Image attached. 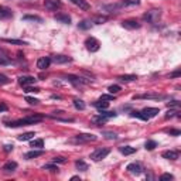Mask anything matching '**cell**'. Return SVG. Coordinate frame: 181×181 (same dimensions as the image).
<instances>
[{"mask_svg":"<svg viewBox=\"0 0 181 181\" xmlns=\"http://www.w3.org/2000/svg\"><path fill=\"white\" fill-rule=\"evenodd\" d=\"M43 120V116L41 115H33V116H27L24 119H20V120H16V122H10L7 126L10 127H19V126H27V125H34V123H38Z\"/></svg>","mask_w":181,"mask_h":181,"instance_id":"cell-1","label":"cell"},{"mask_svg":"<svg viewBox=\"0 0 181 181\" xmlns=\"http://www.w3.org/2000/svg\"><path fill=\"white\" fill-rule=\"evenodd\" d=\"M160 16H161V10L153 9V10H150V12H147V13L144 14L143 19L146 20V21H149V23H156V21H159Z\"/></svg>","mask_w":181,"mask_h":181,"instance_id":"cell-2","label":"cell"},{"mask_svg":"<svg viewBox=\"0 0 181 181\" xmlns=\"http://www.w3.org/2000/svg\"><path fill=\"white\" fill-rule=\"evenodd\" d=\"M109 153H110L109 149H96L93 153H90V159H92L93 161H101V160H104Z\"/></svg>","mask_w":181,"mask_h":181,"instance_id":"cell-3","label":"cell"},{"mask_svg":"<svg viewBox=\"0 0 181 181\" xmlns=\"http://www.w3.org/2000/svg\"><path fill=\"white\" fill-rule=\"evenodd\" d=\"M85 45H86V48H88V51L90 52H96L99 51V48H101V44H99V41L96 38H93V37H89V38L85 41Z\"/></svg>","mask_w":181,"mask_h":181,"instance_id":"cell-4","label":"cell"},{"mask_svg":"<svg viewBox=\"0 0 181 181\" xmlns=\"http://www.w3.org/2000/svg\"><path fill=\"white\" fill-rule=\"evenodd\" d=\"M126 170L129 171V173H132V174H142V171H143V167H142V164L140 163H130L129 166L126 167Z\"/></svg>","mask_w":181,"mask_h":181,"instance_id":"cell-5","label":"cell"},{"mask_svg":"<svg viewBox=\"0 0 181 181\" xmlns=\"http://www.w3.org/2000/svg\"><path fill=\"white\" fill-rule=\"evenodd\" d=\"M122 24H123V27H125V28H127V30H136V28H140V26H142L137 20H133V19L125 20Z\"/></svg>","mask_w":181,"mask_h":181,"instance_id":"cell-6","label":"cell"},{"mask_svg":"<svg viewBox=\"0 0 181 181\" xmlns=\"http://www.w3.org/2000/svg\"><path fill=\"white\" fill-rule=\"evenodd\" d=\"M50 64H51V58L50 57H41L37 61V68L41 70V71H44V70H47L50 67Z\"/></svg>","mask_w":181,"mask_h":181,"instance_id":"cell-7","label":"cell"},{"mask_svg":"<svg viewBox=\"0 0 181 181\" xmlns=\"http://www.w3.org/2000/svg\"><path fill=\"white\" fill-rule=\"evenodd\" d=\"M77 142H95L96 140V136L95 135H88V133H81L75 137Z\"/></svg>","mask_w":181,"mask_h":181,"instance_id":"cell-8","label":"cell"},{"mask_svg":"<svg viewBox=\"0 0 181 181\" xmlns=\"http://www.w3.org/2000/svg\"><path fill=\"white\" fill-rule=\"evenodd\" d=\"M44 6L48 10H57L61 7V1L59 0H44Z\"/></svg>","mask_w":181,"mask_h":181,"instance_id":"cell-9","label":"cell"},{"mask_svg":"<svg viewBox=\"0 0 181 181\" xmlns=\"http://www.w3.org/2000/svg\"><path fill=\"white\" fill-rule=\"evenodd\" d=\"M51 61L55 64H67V62H71L72 58L67 57V55H54V57H51Z\"/></svg>","mask_w":181,"mask_h":181,"instance_id":"cell-10","label":"cell"},{"mask_svg":"<svg viewBox=\"0 0 181 181\" xmlns=\"http://www.w3.org/2000/svg\"><path fill=\"white\" fill-rule=\"evenodd\" d=\"M163 159H167V160H177L178 159V151L175 150H167V151H163Z\"/></svg>","mask_w":181,"mask_h":181,"instance_id":"cell-11","label":"cell"},{"mask_svg":"<svg viewBox=\"0 0 181 181\" xmlns=\"http://www.w3.org/2000/svg\"><path fill=\"white\" fill-rule=\"evenodd\" d=\"M54 19L57 20V21H59V23H62V24H70V23H71V17H70L68 14H64V13L55 14Z\"/></svg>","mask_w":181,"mask_h":181,"instance_id":"cell-12","label":"cell"},{"mask_svg":"<svg viewBox=\"0 0 181 181\" xmlns=\"http://www.w3.org/2000/svg\"><path fill=\"white\" fill-rule=\"evenodd\" d=\"M35 81H37V79L34 77H20L19 78V84L23 85V86H28V85L34 84Z\"/></svg>","mask_w":181,"mask_h":181,"instance_id":"cell-13","label":"cell"},{"mask_svg":"<svg viewBox=\"0 0 181 181\" xmlns=\"http://www.w3.org/2000/svg\"><path fill=\"white\" fill-rule=\"evenodd\" d=\"M71 1L75 4V6L79 7V9H82V10H89L90 9L89 3H88L86 0H71Z\"/></svg>","mask_w":181,"mask_h":181,"instance_id":"cell-14","label":"cell"},{"mask_svg":"<svg viewBox=\"0 0 181 181\" xmlns=\"http://www.w3.org/2000/svg\"><path fill=\"white\" fill-rule=\"evenodd\" d=\"M44 154V151L40 149V150H34L33 149L31 151H27L26 154H24V157L26 159H35V157H40V156H43Z\"/></svg>","mask_w":181,"mask_h":181,"instance_id":"cell-15","label":"cell"},{"mask_svg":"<svg viewBox=\"0 0 181 181\" xmlns=\"http://www.w3.org/2000/svg\"><path fill=\"white\" fill-rule=\"evenodd\" d=\"M143 113H144V115H146V116L149 117H154V116H157V113H159V112H160V110L157 109V108H146V109L144 110H142Z\"/></svg>","mask_w":181,"mask_h":181,"instance_id":"cell-16","label":"cell"},{"mask_svg":"<svg viewBox=\"0 0 181 181\" xmlns=\"http://www.w3.org/2000/svg\"><path fill=\"white\" fill-rule=\"evenodd\" d=\"M12 16H13V13H12L10 9L0 6V19H7V17H12Z\"/></svg>","mask_w":181,"mask_h":181,"instance_id":"cell-17","label":"cell"},{"mask_svg":"<svg viewBox=\"0 0 181 181\" xmlns=\"http://www.w3.org/2000/svg\"><path fill=\"white\" fill-rule=\"evenodd\" d=\"M108 106H109V102H108V101H104V99H99L98 102H95V108L99 110L108 109Z\"/></svg>","mask_w":181,"mask_h":181,"instance_id":"cell-18","label":"cell"},{"mask_svg":"<svg viewBox=\"0 0 181 181\" xmlns=\"http://www.w3.org/2000/svg\"><path fill=\"white\" fill-rule=\"evenodd\" d=\"M120 153L122 154H125V156H130V154H133L136 151V149L135 147H130V146H123V147H120Z\"/></svg>","mask_w":181,"mask_h":181,"instance_id":"cell-19","label":"cell"},{"mask_svg":"<svg viewBox=\"0 0 181 181\" xmlns=\"http://www.w3.org/2000/svg\"><path fill=\"white\" fill-rule=\"evenodd\" d=\"M17 168V163L16 161H7L4 166H3V170L4 171H14Z\"/></svg>","mask_w":181,"mask_h":181,"instance_id":"cell-20","label":"cell"},{"mask_svg":"<svg viewBox=\"0 0 181 181\" xmlns=\"http://www.w3.org/2000/svg\"><path fill=\"white\" fill-rule=\"evenodd\" d=\"M106 120H108V117H105L104 115H101V113H99L98 116H93V117H92V122L96 123V125H102V123H105Z\"/></svg>","mask_w":181,"mask_h":181,"instance_id":"cell-21","label":"cell"},{"mask_svg":"<svg viewBox=\"0 0 181 181\" xmlns=\"http://www.w3.org/2000/svg\"><path fill=\"white\" fill-rule=\"evenodd\" d=\"M24 21H35V23H43V19L38 17V16H23V19Z\"/></svg>","mask_w":181,"mask_h":181,"instance_id":"cell-22","label":"cell"},{"mask_svg":"<svg viewBox=\"0 0 181 181\" xmlns=\"http://www.w3.org/2000/svg\"><path fill=\"white\" fill-rule=\"evenodd\" d=\"M74 106H75L78 110H84L85 108H86L85 102L84 101H81V99H74Z\"/></svg>","mask_w":181,"mask_h":181,"instance_id":"cell-23","label":"cell"},{"mask_svg":"<svg viewBox=\"0 0 181 181\" xmlns=\"http://www.w3.org/2000/svg\"><path fill=\"white\" fill-rule=\"evenodd\" d=\"M130 115H132L133 117H139V119H142V120H149V117L146 116L143 112H139V110H133Z\"/></svg>","mask_w":181,"mask_h":181,"instance_id":"cell-24","label":"cell"},{"mask_svg":"<svg viewBox=\"0 0 181 181\" xmlns=\"http://www.w3.org/2000/svg\"><path fill=\"white\" fill-rule=\"evenodd\" d=\"M31 147L33 149H43V147H44V142H43V139H37V140L31 142Z\"/></svg>","mask_w":181,"mask_h":181,"instance_id":"cell-25","label":"cell"},{"mask_svg":"<svg viewBox=\"0 0 181 181\" xmlns=\"http://www.w3.org/2000/svg\"><path fill=\"white\" fill-rule=\"evenodd\" d=\"M75 166H77L78 170H81V171H86L88 170V164L85 161H82V160H78V161H75Z\"/></svg>","mask_w":181,"mask_h":181,"instance_id":"cell-26","label":"cell"},{"mask_svg":"<svg viewBox=\"0 0 181 181\" xmlns=\"http://www.w3.org/2000/svg\"><path fill=\"white\" fill-rule=\"evenodd\" d=\"M33 136H34V132H27V133H24V135L19 136V140L20 142H26V140L33 139Z\"/></svg>","mask_w":181,"mask_h":181,"instance_id":"cell-27","label":"cell"},{"mask_svg":"<svg viewBox=\"0 0 181 181\" xmlns=\"http://www.w3.org/2000/svg\"><path fill=\"white\" fill-rule=\"evenodd\" d=\"M119 81H123V82H130V81H135L136 79V75H120V77L117 78Z\"/></svg>","mask_w":181,"mask_h":181,"instance_id":"cell-28","label":"cell"},{"mask_svg":"<svg viewBox=\"0 0 181 181\" xmlns=\"http://www.w3.org/2000/svg\"><path fill=\"white\" fill-rule=\"evenodd\" d=\"M137 99H159V98H161L160 95H156V93H147V95H139V96H136Z\"/></svg>","mask_w":181,"mask_h":181,"instance_id":"cell-29","label":"cell"},{"mask_svg":"<svg viewBox=\"0 0 181 181\" xmlns=\"http://www.w3.org/2000/svg\"><path fill=\"white\" fill-rule=\"evenodd\" d=\"M90 27H92V21H89V20H84L79 23V28H82V30H88Z\"/></svg>","mask_w":181,"mask_h":181,"instance_id":"cell-30","label":"cell"},{"mask_svg":"<svg viewBox=\"0 0 181 181\" xmlns=\"http://www.w3.org/2000/svg\"><path fill=\"white\" fill-rule=\"evenodd\" d=\"M4 43H9V44H16V45H26L24 41H20V40H12V38H6L3 40Z\"/></svg>","mask_w":181,"mask_h":181,"instance_id":"cell-31","label":"cell"},{"mask_svg":"<svg viewBox=\"0 0 181 181\" xmlns=\"http://www.w3.org/2000/svg\"><path fill=\"white\" fill-rule=\"evenodd\" d=\"M120 89H122V88H120L119 85H110L109 88H108V90H109V92L112 93V95H115V93H117V92H119Z\"/></svg>","mask_w":181,"mask_h":181,"instance_id":"cell-32","label":"cell"},{"mask_svg":"<svg viewBox=\"0 0 181 181\" xmlns=\"http://www.w3.org/2000/svg\"><path fill=\"white\" fill-rule=\"evenodd\" d=\"M102 135H104L106 139H109V140H115V139H117V135L116 133H112V132H104Z\"/></svg>","mask_w":181,"mask_h":181,"instance_id":"cell-33","label":"cell"},{"mask_svg":"<svg viewBox=\"0 0 181 181\" xmlns=\"http://www.w3.org/2000/svg\"><path fill=\"white\" fill-rule=\"evenodd\" d=\"M101 115H104L105 117L110 119V117H115V116H116V112H106V110H101Z\"/></svg>","mask_w":181,"mask_h":181,"instance_id":"cell-34","label":"cell"},{"mask_svg":"<svg viewBox=\"0 0 181 181\" xmlns=\"http://www.w3.org/2000/svg\"><path fill=\"white\" fill-rule=\"evenodd\" d=\"M157 147V143L154 142V140H149V142L146 143V149L147 150H153Z\"/></svg>","mask_w":181,"mask_h":181,"instance_id":"cell-35","label":"cell"},{"mask_svg":"<svg viewBox=\"0 0 181 181\" xmlns=\"http://www.w3.org/2000/svg\"><path fill=\"white\" fill-rule=\"evenodd\" d=\"M123 7L125 6H129V4H139V0H123L120 3Z\"/></svg>","mask_w":181,"mask_h":181,"instance_id":"cell-36","label":"cell"},{"mask_svg":"<svg viewBox=\"0 0 181 181\" xmlns=\"http://www.w3.org/2000/svg\"><path fill=\"white\" fill-rule=\"evenodd\" d=\"M43 170H50V171H58V167H55L54 164H45V166H43Z\"/></svg>","mask_w":181,"mask_h":181,"instance_id":"cell-37","label":"cell"},{"mask_svg":"<svg viewBox=\"0 0 181 181\" xmlns=\"http://www.w3.org/2000/svg\"><path fill=\"white\" fill-rule=\"evenodd\" d=\"M10 82V79L6 77V75H3V74H0V85H6Z\"/></svg>","mask_w":181,"mask_h":181,"instance_id":"cell-38","label":"cell"},{"mask_svg":"<svg viewBox=\"0 0 181 181\" xmlns=\"http://www.w3.org/2000/svg\"><path fill=\"white\" fill-rule=\"evenodd\" d=\"M26 101L28 102L30 105H37L40 102L38 99H35V98H30V96H26Z\"/></svg>","mask_w":181,"mask_h":181,"instance_id":"cell-39","label":"cell"},{"mask_svg":"<svg viewBox=\"0 0 181 181\" xmlns=\"http://www.w3.org/2000/svg\"><path fill=\"white\" fill-rule=\"evenodd\" d=\"M173 178H174V177H173V175L171 174H168V173H166V174H163L161 177H160V180L161 181H167V180H173Z\"/></svg>","mask_w":181,"mask_h":181,"instance_id":"cell-40","label":"cell"},{"mask_svg":"<svg viewBox=\"0 0 181 181\" xmlns=\"http://www.w3.org/2000/svg\"><path fill=\"white\" fill-rule=\"evenodd\" d=\"M52 163H59V164H64L65 159H64V157H54V159H52Z\"/></svg>","mask_w":181,"mask_h":181,"instance_id":"cell-41","label":"cell"},{"mask_svg":"<svg viewBox=\"0 0 181 181\" xmlns=\"http://www.w3.org/2000/svg\"><path fill=\"white\" fill-rule=\"evenodd\" d=\"M101 99H104V101H113V99H115V96H113V95H102V96H101Z\"/></svg>","mask_w":181,"mask_h":181,"instance_id":"cell-42","label":"cell"},{"mask_svg":"<svg viewBox=\"0 0 181 181\" xmlns=\"http://www.w3.org/2000/svg\"><path fill=\"white\" fill-rule=\"evenodd\" d=\"M26 92H40L38 88H33V86H26Z\"/></svg>","mask_w":181,"mask_h":181,"instance_id":"cell-43","label":"cell"},{"mask_svg":"<svg viewBox=\"0 0 181 181\" xmlns=\"http://www.w3.org/2000/svg\"><path fill=\"white\" fill-rule=\"evenodd\" d=\"M7 64H10V61L7 58H3V57H0V65H7Z\"/></svg>","mask_w":181,"mask_h":181,"instance_id":"cell-44","label":"cell"},{"mask_svg":"<svg viewBox=\"0 0 181 181\" xmlns=\"http://www.w3.org/2000/svg\"><path fill=\"white\" fill-rule=\"evenodd\" d=\"M174 113H175V110H168L167 115H166V117H167V119H168V117H173V116H174Z\"/></svg>","mask_w":181,"mask_h":181,"instance_id":"cell-45","label":"cell"},{"mask_svg":"<svg viewBox=\"0 0 181 181\" xmlns=\"http://www.w3.org/2000/svg\"><path fill=\"white\" fill-rule=\"evenodd\" d=\"M6 110H7V105L0 104V112H6Z\"/></svg>","mask_w":181,"mask_h":181,"instance_id":"cell-46","label":"cell"},{"mask_svg":"<svg viewBox=\"0 0 181 181\" xmlns=\"http://www.w3.org/2000/svg\"><path fill=\"white\" fill-rule=\"evenodd\" d=\"M170 135H174V136H180V130H170Z\"/></svg>","mask_w":181,"mask_h":181,"instance_id":"cell-47","label":"cell"},{"mask_svg":"<svg viewBox=\"0 0 181 181\" xmlns=\"http://www.w3.org/2000/svg\"><path fill=\"white\" fill-rule=\"evenodd\" d=\"M4 150H6V151H10V150H13V144H12V146H10V144H6V146H4Z\"/></svg>","mask_w":181,"mask_h":181,"instance_id":"cell-48","label":"cell"},{"mask_svg":"<svg viewBox=\"0 0 181 181\" xmlns=\"http://www.w3.org/2000/svg\"><path fill=\"white\" fill-rule=\"evenodd\" d=\"M71 180L74 181V180H81V178H79V177H78V175H74V177H71Z\"/></svg>","mask_w":181,"mask_h":181,"instance_id":"cell-49","label":"cell"},{"mask_svg":"<svg viewBox=\"0 0 181 181\" xmlns=\"http://www.w3.org/2000/svg\"><path fill=\"white\" fill-rule=\"evenodd\" d=\"M178 75H180V71H177V72H174V74H173V75H171V77H178Z\"/></svg>","mask_w":181,"mask_h":181,"instance_id":"cell-50","label":"cell"}]
</instances>
